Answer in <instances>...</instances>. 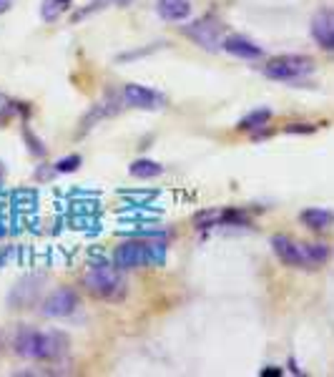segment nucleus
Returning a JSON list of instances; mask_svg holds the SVG:
<instances>
[{
    "label": "nucleus",
    "mask_w": 334,
    "mask_h": 377,
    "mask_svg": "<svg viewBox=\"0 0 334 377\" xmlns=\"http://www.w3.org/2000/svg\"><path fill=\"white\" fill-rule=\"evenodd\" d=\"M299 222H302L307 229L324 232V229H329V226L334 224V214L327 209H317V206H312V209H304L299 214Z\"/></svg>",
    "instance_id": "f8f14e48"
},
{
    "label": "nucleus",
    "mask_w": 334,
    "mask_h": 377,
    "mask_svg": "<svg viewBox=\"0 0 334 377\" xmlns=\"http://www.w3.org/2000/svg\"><path fill=\"white\" fill-rule=\"evenodd\" d=\"M83 287L88 294L109 302H118L126 294V279L118 267H93L83 277Z\"/></svg>",
    "instance_id": "f03ea898"
},
{
    "label": "nucleus",
    "mask_w": 334,
    "mask_h": 377,
    "mask_svg": "<svg viewBox=\"0 0 334 377\" xmlns=\"http://www.w3.org/2000/svg\"><path fill=\"white\" fill-rule=\"evenodd\" d=\"M124 103L126 106H133V109H144V111H153V109H161L166 98L151 88L141 86V83H129L124 88Z\"/></svg>",
    "instance_id": "39448f33"
},
{
    "label": "nucleus",
    "mask_w": 334,
    "mask_h": 377,
    "mask_svg": "<svg viewBox=\"0 0 334 377\" xmlns=\"http://www.w3.org/2000/svg\"><path fill=\"white\" fill-rule=\"evenodd\" d=\"M78 307V294L68 287H60L53 294H48V299L43 302V314L45 317H68L76 312Z\"/></svg>",
    "instance_id": "423d86ee"
},
{
    "label": "nucleus",
    "mask_w": 334,
    "mask_h": 377,
    "mask_svg": "<svg viewBox=\"0 0 334 377\" xmlns=\"http://www.w3.org/2000/svg\"><path fill=\"white\" fill-rule=\"evenodd\" d=\"M287 131H289V133H312L314 126H309V124H291V126H287Z\"/></svg>",
    "instance_id": "a211bd4d"
},
{
    "label": "nucleus",
    "mask_w": 334,
    "mask_h": 377,
    "mask_svg": "<svg viewBox=\"0 0 334 377\" xmlns=\"http://www.w3.org/2000/svg\"><path fill=\"white\" fill-rule=\"evenodd\" d=\"M78 166H80V156H68V159H60L58 164H56V171L68 174V171H76Z\"/></svg>",
    "instance_id": "f3484780"
},
{
    "label": "nucleus",
    "mask_w": 334,
    "mask_h": 377,
    "mask_svg": "<svg viewBox=\"0 0 334 377\" xmlns=\"http://www.w3.org/2000/svg\"><path fill=\"white\" fill-rule=\"evenodd\" d=\"M304 247V259H307V269L309 267H320L329 259V249L324 244H302Z\"/></svg>",
    "instance_id": "2eb2a0df"
},
{
    "label": "nucleus",
    "mask_w": 334,
    "mask_h": 377,
    "mask_svg": "<svg viewBox=\"0 0 334 377\" xmlns=\"http://www.w3.org/2000/svg\"><path fill=\"white\" fill-rule=\"evenodd\" d=\"M224 51L226 53H232V56H239V58H262V48L259 45H254L252 41H247V38H241V36H232V38H226L224 43Z\"/></svg>",
    "instance_id": "9b49d317"
},
{
    "label": "nucleus",
    "mask_w": 334,
    "mask_h": 377,
    "mask_svg": "<svg viewBox=\"0 0 334 377\" xmlns=\"http://www.w3.org/2000/svg\"><path fill=\"white\" fill-rule=\"evenodd\" d=\"M186 33H189L194 41H197L199 45H203V48H209V51H214V48H219L221 45V36H219V25L211 21H199L194 23L191 28H186Z\"/></svg>",
    "instance_id": "1a4fd4ad"
},
{
    "label": "nucleus",
    "mask_w": 334,
    "mask_h": 377,
    "mask_svg": "<svg viewBox=\"0 0 334 377\" xmlns=\"http://www.w3.org/2000/svg\"><path fill=\"white\" fill-rule=\"evenodd\" d=\"M0 98H3V94H0Z\"/></svg>",
    "instance_id": "412c9836"
},
{
    "label": "nucleus",
    "mask_w": 334,
    "mask_h": 377,
    "mask_svg": "<svg viewBox=\"0 0 334 377\" xmlns=\"http://www.w3.org/2000/svg\"><path fill=\"white\" fill-rule=\"evenodd\" d=\"M10 6H13V0H0V13L10 10Z\"/></svg>",
    "instance_id": "6ab92c4d"
},
{
    "label": "nucleus",
    "mask_w": 334,
    "mask_h": 377,
    "mask_svg": "<svg viewBox=\"0 0 334 377\" xmlns=\"http://www.w3.org/2000/svg\"><path fill=\"white\" fill-rule=\"evenodd\" d=\"M15 352L25 360H38V363H56L68 352V337L58 330L53 332H36L30 327H23L13 340Z\"/></svg>",
    "instance_id": "f257e3e1"
},
{
    "label": "nucleus",
    "mask_w": 334,
    "mask_h": 377,
    "mask_svg": "<svg viewBox=\"0 0 334 377\" xmlns=\"http://www.w3.org/2000/svg\"><path fill=\"white\" fill-rule=\"evenodd\" d=\"M68 8H71V0H43V21H56L60 13H66Z\"/></svg>",
    "instance_id": "dca6fc26"
},
{
    "label": "nucleus",
    "mask_w": 334,
    "mask_h": 377,
    "mask_svg": "<svg viewBox=\"0 0 334 377\" xmlns=\"http://www.w3.org/2000/svg\"><path fill=\"white\" fill-rule=\"evenodd\" d=\"M161 171H164V166L151 159H138L129 166V174L136 176V179H153V176H159Z\"/></svg>",
    "instance_id": "ddd939ff"
},
{
    "label": "nucleus",
    "mask_w": 334,
    "mask_h": 377,
    "mask_svg": "<svg viewBox=\"0 0 334 377\" xmlns=\"http://www.w3.org/2000/svg\"><path fill=\"white\" fill-rule=\"evenodd\" d=\"M156 10L164 21H186L191 15V3L189 0H156Z\"/></svg>",
    "instance_id": "9d476101"
},
{
    "label": "nucleus",
    "mask_w": 334,
    "mask_h": 377,
    "mask_svg": "<svg viewBox=\"0 0 334 377\" xmlns=\"http://www.w3.org/2000/svg\"><path fill=\"white\" fill-rule=\"evenodd\" d=\"M269 118H271V111H269V109H256V111H252V114H247V116L241 118L239 129L241 131L262 129V126L269 124Z\"/></svg>",
    "instance_id": "4468645a"
},
{
    "label": "nucleus",
    "mask_w": 334,
    "mask_h": 377,
    "mask_svg": "<svg viewBox=\"0 0 334 377\" xmlns=\"http://www.w3.org/2000/svg\"><path fill=\"white\" fill-rule=\"evenodd\" d=\"M262 375H282V370H264Z\"/></svg>",
    "instance_id": "aec40b11"
},
{
    "label": "nucleus",
    "mask_w": 334,
    "mask_h": 377,
    "mask_svg": "<svg viewBox=\"0 0 334 377\" xmlns=\"http://www.w3.org/2000/svg\"><path fill=\"white\" fill-rule=\"evenodd\" d=\"M156 249H159V244L126 241V244L116 247V252H113V267L126 272V269H136V267H144V264H151V261H161L164 257H161V254L156 257Z\"/></svg>",
    "instance_id": "7ed1b4c3"
},
{
    "label": "nucleus",
    "mask_w": 334,
    "mask_h": 377,
    "mask_svg": "<svg viewBox=\"0 0 334 377\" xmlns=\"http://www.w3.org/2000/svg\"><path fill=\"white\" fill-rule=\"evenodd\" d=\"M314 71V61L307 56H276L264 65V73L276 80H297Z\"/></svg>",
    "instance_id": "20e7f679"
},
{
    "label": "nucleus",
    "mask_w": 334,
    "mask_h": 377,
    "mask_svg": "<svg viewBox=\"0 0 334 377\" xmlns=\"http://www.w3.org/2000/svg\"><path fill=\"white\" fill-rule=\"evenodd\" d=\"M271 249L279 259L287 264V267H299V269H307V259H304V247L299 241L284 237V234H276L271 237Z\"/></svg>",
    "instance_id": "0eeeda50"
},
{
    "label": "nucleus",
    "mask_w": 334,
    "mask_h": 377,
    "mask_svg": "<svg viewBox=\"0 0 334 377\" xmlns=\"http://www.w3.org/2000/svg\"><path fill=\"white\" fill-rule=\"evenodd\" d=\"M312 36H314V41L324 48V51H334V13L322 10V13L314 15Z\"/></svg>",
    "instance_id": "6e6552de"
}]
</instances>
